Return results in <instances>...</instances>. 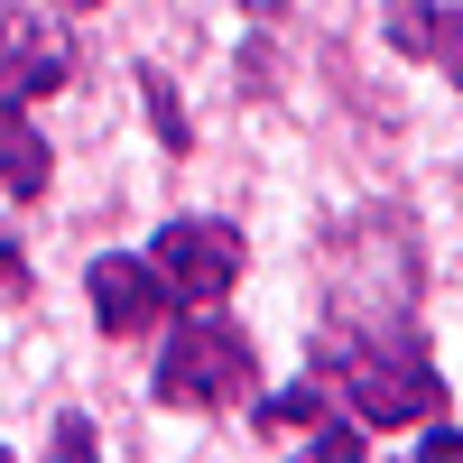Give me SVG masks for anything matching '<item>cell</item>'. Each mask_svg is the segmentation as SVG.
I'll return each mask as SVG.
<instances>
[{
	"mask_svg": "<svg viewBox=\"0 0 463 463\" xmlns=\"http://www.w3.org/2000/svg\"><path fill=\"white\" fill-rule=\"evenodd\" d=\"M139 93H148V121H158V139H167V148H185V111H176V93H167L148 65H139Z\"/></svg>",
	"mask_w": 463,
	"mask_h": 463,
	"instance_id": "cell-8",
	"label": "cell"
},
{
	"mask_svg": "<svg viewBox=\"0 0 463 463\" xmlns=\"http://www.w3.org/2000/svg\"><path fill=\"white\" fill-rule=\"evenodd\" d=\"M250 380H260V353H250V334L213 316V306H185V325L167 334V353H158V408H232V399H250Z\"/></svg>",
	"mask_w": 463,
	"mask_h": 463,
	"instance_id": "cell-2",
	"label": "cell"
},
{
	"mask_svg": "<svg viewBox=\"0 0 463 463\" xmlns=\"http://www.w3.org/2000/svg\"><path fill=\"white\" fill-rule=\"evenodd\" d=\"M84 288H93V325H102L111 343H130V334H148V325H158L167 306H176L158 269H148V260H121V250H102V260L84 269Z\"/></svg>",
	"mask_w": 463,
	"mask_h": 463,
	"instance_id": "cell-5",
	"label": "cell"
},
{
	"mask_svg": "<svg viewBox=\"0 0 463 463\" xmlns=\"http://www.w3.org/2000/svg\"><path fill=\"white\" fill-rule=\"evenodd\" d=\"M417 454H427V463H454V454H463V436H454V427H436V417H427V445H417Z\"/></svg>",
	"mask_w": 463,
	"mask_h": 463,
	"instance_id": "cell-9",
	"label": "cell"
},
{
	"mask_svg": "<svg viewBox=\"0 0 463 463\" xmlns=\"http://www.w3.org/2000/svg\"><path fill=\"white\" fill-rule=\"evenodd\" d=\"M65 74H74V37L56 10H37V0H0V102H47L65 93Z\"/></svg>",
	"mask_w": 463,
	"mask_h": 463,
	"instance_id": "cell-4",
	"label": "cell"
},
{
	"mask_svg": "<svg viewBox=\"0 0 463 463\" xmlns=\"http://www.w3.org/2000/svg\"><path fill=\"white\" fill-rule=\"evenodd\" d=\"M47 176H56V148L37 139L19 102H0V195H47Z\"/></svg>",
	"mask_w": 463,
	"mask_h": 463,
	"instance_id": "cell-7",
	"label": "cell"
},
{
	"mask_svg": "<svg viewBox=\"0 0 463 463\" xmlns=\"http://www.w3.org/2000/svg\"><path fill=\"white\" fill-rule=\"evenodd\" d=\"M390 47L399 56H436V65L463 74V19L445 0H390Z\"/></svg>",
	"mask_w": 463,
	"mask_h": 463,
	"instance_id": "cell-6",
	"label": "cell"
},
{
	"mask_svg": "<svg viewBox=\"0 0 463 463\" xmlns=\"http://www.w3.org/2000/svg\"><path fill=\"white\" fill-rule=\"evenodd\" d=\"M241 232L232 222H213V213H185V222H167L158 232V250H148V269L167 279V297L176 306H222L232 288H241Z\"/></svg>",
	"mask_w": 463,
	"mask_h": 463,
	"instance_id": "cell-3",
	"label": "cell"
},
{
	"mask_svg": "<svg viewBox=\"0 0 463 463\" xmlns=\"http://www.w3.org/2000/svg\"><path fill=\"white\" fill-rule=\"evenodd\" d=\"M56 10H102V0H56Z\"/></svg>",
	"mask_w": 463,
	"mask_h": 463,
	"instance_id": "cell-12",
	"label": "cell"
},
{
	"mask_svg": "<svg viewBox=\"0 0 463 463\" xmlns=\"http://www.w3.org/2000/svg\"><path fill=\"white\" fill-rule=\"evenodd\" d=\"M19 288H28V269H19V250L0 241V306H19Z\"/></svg>",
	"mask_w": 463,
	"mask_h": 463,
	"instance_id": "cell-10",
	"label": "cell"
},
{
	"mask_svg": "<svg viewBox=\"0 0 463 463\" xmlns=\"http://www.w3.org/2000/svg\"><path fill=\"white\" fill-rule=\"evenodd\" d=\"M325 371L343 380L362 427H427V417H445V380L408 334H343V343H325Z\"/></svg>",
	"mask_w": 463,
	"mask_h": 463,
	"instance_id": "cell-1",
	"label": "cell"
},
{
	"mask_svg": "<svg viewBox=\"0 0 463 463\" xmlns=\"http://www.w3.org/2000/svg\"><path fill=\"white\" fill-rule=\"evenodd\" d=\"M279 10H288V0H250V19H279Z\"/></svg>",
	"mask_w": 463,
	"mask_h": 463,
	"instance_id": "cell-11",
	"label": "cell"
}]
</instances>
